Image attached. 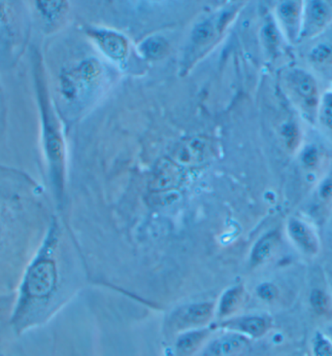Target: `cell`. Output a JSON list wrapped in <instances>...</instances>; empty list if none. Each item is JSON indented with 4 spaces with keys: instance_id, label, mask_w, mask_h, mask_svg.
Masks as SVG:
<instances>
[{
    "instance_id": "6da1fadb",
    "label": "cell",
    "mask_w": 332,
    "mask_h": 356,
    "mask_svg": "<svg viewBox=\"0 0 332 356\" xmlns=\"http://www.w3.org/2000/svg\"><path fill=\"white\" fill-rule=\"evenodd\" d=\"M57 226L53 224L23 275L14 305L11 323L17 332L40 325L47 316L57 291L58 270L55 259Z\"/></svg>"
},
{
    "instance_id": "7a4b0ae2",
    "label": "cell",
    "mask_w": 332,
    "mask_h": 356,
    "mask_svg": "<svg viewBox=\"0 0 332 356\" xmlns=\"http://www.w3.org/2000/svg\"><path fill=\"white\" fill-rule=\"evenodd\" d=\"M42 188L28 175L0 165V248L15 234L42 221Z\"/></svg>"
},
{
    "instance_id": "3957f363",
    "label": "cell",
    "mask_w": 332,
    "mask_h": 356,
    "mask_svg": "<svg viewBox=\"0 0 332 356\" xmlns=\"http://www.w3.org/2000/svg\"><path fill=\"white\" fill-rule=\"evenodd\" d=\"M34 83L36 97L41 119V136L44 153L47 161L50 179L58 196H60L63 186V164H65V145L53 104L51 102L45 72H44L42 54L33 48Z\"/></svg>"
},
{
    "instance_id": "277c9868",
    "label": "cell",
    "mask_w": 332,
    "mask_h": 356,
    "mask_svg": "<svg viewBox=\"0 0 332 356\" xmlns=\"http://www.w3.org/2000/svg\"><path fill=\"white\" fill-rule=\"evenodd\" d=\"M33 26L28 2L0 0V70L16 67L28 47Z\"/></svg>"
},
{
    "instance_id": "5b68a950",
    "label": "cell",
    "mask_w": 332,
    "mask_h": 356,
    "mask_svg": "<svg viewBox=\"0 0 332 356\" xmlns=\"http://www.w3.org/2000/svg\"><path fill=\"white\" fill-rule=\"evenodd\" d=\"M283 84L295 108L307 121L314 124L321 99L316 78L304 68L292 67L285 72Z\"/></svg>"
},
{
    "instance_id": "8992f818",
    "label": "cell",
    "mask_w": 332,
    "mask_h": 356,
    "mask_svg": "<svg viewBox=\"0 0 332 356\" xmlns=\"http://www.w3.org/2000/svg\"><path fill=\"white\" fill-rule=\"evenodd\" d=\"M28 4L33 26L45 34L60 29L69 10L67 1H31Z\"/></svg>"
},
{
    "instance_id": "52a82bcc",
    "label": "cell",
    "mask_w": 332,
    "mask_h": 356,
    "mask_svg": "<svg viewBox=\"0 0 332 356\" xmlns=\"http://www.w3.org/2000/svg\"><path fill=\"white\" fill-rule=\"evenodd\" d=\"M332 22V7L326 1H304L300 41L309 40L324 33Z\"/></svg>"
},
{
    "instance_id": "ba28073f",
    "label": "cell",
    "mask_w": 332,
    "mask_h": 356,
    "mask_svg": "<svg viewBox=\"0 0 332 356\" xmlns=\"http://www.w3.org/2000/svg\"><path fill=\"white\" fill-rule=\"evenodd\" d=\"M211 149V141L208 138L194 136L176 146L171 153V160L180 167L199 165L208 158Z\"/></svg>"
},
{
    "instance_id": "9c48e42d",
    "label": "cell",
    "mask_w": 332,
    "mask_h": 356,
    "mask_svg": "<svg viewBox=\"0 0 332 356\" xmlns=\"http://www.w3.org/2000/svg\"><path fill=\"white\" fill-rule=\"evenodd\" d=\"M304 3V1L299 0L282 1L278 4L276 10L281 31L290 44L299 42Z\"/></svg>"
},
{
    "instance_id": "30bf717a",
    "label": "cell",
    "mask_w": 332,
    "mask_h": 356,
    "mask_svg": "<svg viewBox=\"0 0 332 356\" xmlns=\"http://www.w3.org/2000/svg\"><path fill=\"white\" fill-rule=\"evenodd\" d=\"M180 165L171 159L163 158L158 161L151 175L149 188L153 192H167L179 186L182 181Z\"/></svg>"
},
{
    "instance_id": "8fae6325",
    "label": "cell",
    "mask_w": 332,
    "mask_h": 356,
    "mask_svg": "<svg viewBox=\"0 0 332 356\" xmlns=\"http://www.w3.org/2000/svg\"><path fill=\"white\" fill-rule=\"evenodd\" d=\"M289 235L294 245L306 254H316L319 250V241L312 229L305 222L292 218L288 224Z\"/></svg>"
},
{
    "instance_id": "7c38bea8",
    "label": "cell",
    "mask_w": 332,
    "mask_h": 356,
    "mask_svg": "<svg viewBox=\"0 0 332 356\" xmlns=\"http://www.w3.org/2000/svg\"><path fill=\"white\" fill-rule=\"evenodd\" d=\"M212 316V306L209 304L192 305L180 309L174 316V328L177 330L194 328L208 323Z\"/></svg>"
},
{
    "instance_id": "4fadbf2b",
    "label": "cell",
    "mask_w": 332,
    "mask_h": 356,
    "mask_svg": "<svg viewBox=\"0 0 332 356\" xmlns=\"http://www.w3.org/2000/svg\"><path fill=\"white\" fill-rule=\"evenodd\" d=\"M94 38L104 53L114 60H122L128 52L126 40L119 34L110 31H97L94 33Z\"/></svg>"
},
{
    "instance_id": "5bb4252c",
    "label": "cell",
    "mask_w": 332,
    "mask_h": 356,
    "mask_svg": "<svg viewBox=\"0 0 332 356\" xmlns=\"http://www.w3.org/2000/svg\"><path fill=\"white\" fill-rule=\"evenodd\" d=\"M247 340L238 334H229L215 341L211 347L214 356H235L247 346Z\"/></svg>"
},
{
    "instance_id": "9a60e30c",
    "label": "cell",
    "mask_w": 332,
    "mask_h": 356,
    "mask_svg": "<svg viewBox=\"0 0 332 356\" xmlns=\"http://www.w3.org/2000/svg\"><path fill=\"white\" fill-rule=\"evenodd\" d=\"M208 336L207 330L190 331L181 336L176 343L178 356H189L194 353Z\"/></svg>"
},
{
    "instance_id": "2e32d148",
    "label": "cell",
    "mask_w": 332,
    "mask_h": 356,
    "mask_svg": "<svg viewBox=\"0 0 332 356\" xmlns=\"http://www.w3.org/2000/svg\"><path fill=\"white\" fill-rule=\"evenodd\" d=\"M234 327L238 329L241 332L255 338L260 337L267 330L265 319L258 318V316H250V318L241 319L238 321Z\"/></svg>"
},
{
    "instance_id": "e0dca14e",
    "label": "cell",
    "mask_w": 332,
    "mask_h": 356,
    "mask_svg": "<svg viewBox=\"0 0 332 356\" xmlns=\"http://www.w3.org/2000/svg\"><path fill=\"white\" fill-rule=\"evenodd\" d=\"M317 121L324 130L332 134V91L322 95L317 112Z\"/></svg>"
},
{
    "instance_id": "ac0fdd59",
    "label": "cell",
    "mask_w": 332,
    "mask_h": 356,
    "mask_svg": "<svg viewBox=\"0 0 332 356\" xmlns=\"http://www.w3.org/2000/svg\"><path fill=\"white\" fill-rule=\"evenodd\" d=\"M276 241V236L274 234H270L263 236L254 248L253 253H251V263L254 265L260 264L263 261L269 257L274 248Z\"/></svg>"
},
{
    "instance_id": "d6986e66",
    "label": "cell",
    "mask_w": 332,
    "mask_h": 356,
    "mask_svg": "<svg viewBox=\"0 0 332 356\" xmlns=\"http://www.w3.org/2000/svg\"><path fill=\"white\" fill-rule=\"evenodd\" d=\"M142 52L144 55L147 56L148 58H153V60H158L165 57L166 53L168 51V43L166 42L165 39L163 38H148L142 44Z\"/></svg>"
},
{
    "instance_id": "ffe728a7",
    "label": "cell",
    "mask_w": 332,
    "mask_h": 356,
    "mask_svg": "<svg viewBox=\"0 0 332 356\" xmlns=\"http://www.w3.org/2000/svg\"><path fill=\"white\" fill-rule=\"evenodd\" d=\"M242 297V289H238V287L226 292L222 298L221 304H219V313L222 316H228V314L233 313L241 304Z\"/></svg>"
},
{
    "instance_id": "44dd1931",
    "label": "cell",
    "mask_w": 332,
    "mask_h": 356,
    "mask_svg": "<svg viewBox=\"0 0 332 356\" xmlns=\"http://www.w3.org/2000/svg\"><path fill=\"white\" fill-rule=\"evenodd\" d=\"M310 60L317 65H326L332 62L331 44L321 43L312 49Z\"/></svg>"
},
{
    "instance_id": "7402d4cb",
    "label": "cell",
    "mask_w": 332,
    "mask_h": 356,
    "mask_svg": "<svg viewBox=\"0 0 332 356\" xmlns=\"http://www.w3.org/2000/svg\"><path fill=\"white\" fill-rule=\"evenodd\" d=\"M215 31H216V29H215L214 24L212 22L208 21L199 24L194 29L192 36V40H194L195 44H199V45L206 44L213 38Z\"/></svg>"
},
{
    "instance_id": "603a6c76",
    "label": "cell",
    "mask_w": 332,
    "mask_h": 356,
    "mask_svg": "<svg viewBox=\"0 0 332 356\" xmlns=\"http://www.w3.org/2000/svg\"><path fill=\"white\" fill-rule=\"evenodd\" d=\"M319 161V150L314 145L307 146L301 154V162L304 167L313 169Z\"/></svg>"
},
{
    "instance_id": "cb8c5ba5",
    "label": "cell",
    "mask_w": 332,
    "mask_h": 356,
    "mask_svg": "<svg viewBox=\"0 0 332 356\" xmlns=\"http://www.w3.org/2000/svg\"><path fill=\"white\" fill-rule=\"evenodd\" d=\"M310 303L317 313H323L328 308V297L322 290H313L310 296Z\"/></svg>"
},
{
    "instance_id": "d4e9b609",
    "label": "cell",
    "mask_w": 332,
    "mask_h": 356,
    "mask_svg": "<svg viewBox=\"0 0 332 356\" xmlns=\"http://www.w3.org/2000/svg\"><path fill=\"white\" fill-rule=\"evenodd\" d=\"M7 122V106L6 99H5L3 90L0 85V143L3 138L5 129H6Z\"/></svg>"
},
{
    "instance_id": "484cf974",
    "label": "cell",
    "mask_w": 332,
    "mask_h": 356,
    "mask_svg": "<svg viewBox=\"0 0 332 356\" xmlns=\"http://www.w3.org/2000/svg\"><path fill=\"white\" fill-rule=\"evenodd\" d=\"M314 353L316 356H332V343L326 339L317 338L314 343Z\"/></svg>"
},
{
    "instance_id": "4316f807",
    "label": "cell",
    "mask_w": 332,
    "mask_h": 356,
    "mask_svg": "<svg viewBox=\"0 0 332 356\" xmlns=\"http://www.w3.org/2000/svg\"><path fill=\"white\" fill-rule=\"evenodd\" d=\"M284 136L288 146L294 148V146L297 145V140H299V129L292 123L288 124L284 129Z\"/></svg>"
},
{
    "instance_id": "83f0119b",
    "label": "cell",
    "mask_w": 332,
    "mask_h": 356,
    "mask_svg": "<svg viewBox=\"0 0 332 356\" xmlns=\"http://www.w3.org/2000/svg\"><path fill=\"white\" fill-rule=\"evenodd\" d=\"M277 294V289H275L274 285L265 284L260 285L258 289V295L263 300H272L275 298Z\"/></svg>"
},
{
    "instance_id": "f1b7e54d",
    "label": "cell",
    "mask_w": 332,
    "mask_h": 356,
    "mask_svg": "<svg viewBox=\"0 0 332 356\" xmlns=\"http://www.w3.org/2000/svg\"><path fill=\"white\" fill-rule=\"evenodd\" d=\"M319 196L324 201H328V200L332 197V179L324 180L323 184L319 187Z\"/></svg>"
}]
</instances>
